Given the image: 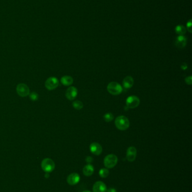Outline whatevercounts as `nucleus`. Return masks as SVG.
Instances as JSON below:
<instances>
[{"label":"nucleus","mask_w":192,"mask_h":192,"mask_svg":"<svg viewBox=\"0 0 192 192\" xmlns=\"http://www.w3.org/2000/svg\"><path fill=\"white\" fill-rule=\"evenodd\" d=\"M114 119V116L111 113H107L104 115V119L106 122H110Z\"/></svg>","instance_id":"obj_20"},{"label":"nucleus","mask_w":192,"mask_h":192,"mask_svg":"<svg viewBox=\"0 0 192 192\" xmlns=\"http://www.w3.org/2000/svg\"><path fill=\"white\" fill-rule=\"evenodd\" d=\"M107 192H117L116 189H114L113 188H109V189L107 190Z\"/></svg>","instance_id":"obj_25"},{"label":"nucleus","mask_w":192,"mask_h":192,"mask_svg":"<svg viewBox=\"0 0 192 192\" xmlns=\"http://www.w3.org/2000/svg\"><path fill=\"white\" fill-rule=\"evenodd\" d=\"M78 94V90L75 87H70L66 89V98L70 101H73L75 99Z\"/></svg>","instance_id":"obj_8"},{"label":"nucleus","mask_w":192,"mask_h":192,"mask_svg":"<svg viewBox=\"0 0 192 192\" xmlns=\"http://www.w3.org/2000/svg\"><path fill=\"white\" fill-rule=\"evenodd\" d=\"M186 38L184 36H179L175 41V46L179 48H183L186 45Z\"/></svg>","instance_id":"obj_13"},{"label":"nucleus","mask_w":192,"mask_h":192,"mask_svg":"<svg viewBox=\"0 0 192 192\" xmlns=\"http://www.w3.org/2000/svg\"><path fill=\"white\" fill-rule=\"evenodd\" d=\"M186 28L190 33H192V19H190L186 24Z\"/></svg>","instance_id":"obj_22"},{"label":"nucleus","mask_w":192,"mask_h":192,"mask_svg":"<svg viewBox=\"0 0 192 192\" xmlns=\"http://www.w3.org/2000/svg\"><path fill=\"white\" fill-rule=\"evenodd\" d=\"M107 90L108 92L111 93L112 95H119L122 93L123 89L120 84H118L117 82L112 81L109 83L107 86Z\"/></svg>","instance_id":"obj_2"},{"label":"nucleus","mask_w":192,"mask_h":192,"mask_svg":"<svg viewBox=\"0 0 192 192\" xmlns=\"http://www.w3.org/2000/svg\"><path fill=\"white\" fill-rule=\"evenodd\" d=\"M99 175L100 177L102 178H105L108 177V175H109V171L107 168H101L99 171Z\"/></svg>","instance_id":"obj_19"},{"label":"nucleus","mask_w":192,"mask_h":192,"mask_svg":"<svg viewBox=\"0 0 192 192\" xmlns=\"http://www.w3.org/2000/svg\"><path fill=\"white\" fill-rule=\"evenodd\" d=\"M30 98L33 101H36L39 99V94L35 92H33L30 94Z\"/></svg>","instance_id":"obj_21"},{"label":"nucleus","mask_w":192,"mask_h":192,"mask_svg":"<svg viewBox=\"0 0 192 192\" xmlns=\"http://www.w3.org/2000/svg\"><path fill=\"white\" fill-rule=\"evenodd\" d=\"M16 92L19 96L21 97H25L28 96L30 93L29 87L24 83H20L16 87Z\"/></svg>","instance_id":"obj_6"},{"label":"nucleus","mask_w":192,"mask_h":192,"mask_svg":"<svg viewBox=\"0 0 192 192\" xmlns=\"http://www.w3.org/2000/svg\"><path fill=\"white\" fill-rule=\"evenodd\" d=\"M93 190V192H107V188L105 183L102 181H98L94 184Z\"/></svg>","instance_id":"obj_11"},{"label":"nucleus","mask_w":192,"mask_h":192,"mask_svg":"<svg viewBox=\"0 0 192 192\" xmlns=\"http://www.w3.org/2000/svg\"><path fill=\"white\" fill-rule=\"evenodd\" d=\"M90 150L93 154L98 156L102 152L103 148L102 146L98 143L94 142L90 144Z\"/></svg>","instance_id":"obj_10"},{"label":"nucleus","mask_w":192,"mask_h":192,"mask_svg":"<svg viewBox=\"0 0 192 192\" xmlns=\"http://www.w3.org/2000/svg\"><path fill=\"white\" fill-rule=\"evenodd\" d=\"M59 81L56 77H50L45 81V87L48 90H54L59 85Z\"/></svg>","instance_id":"obj_5"},{"label":"nucleus","mask_w":192,"mask_h":192,"mask_svg":"<svg viewBox=\"0 0 192 192\" xmlns=\"http://www.w3.org/2000/svg\"><path fill=\"white\" fill-rule=\"evenodd\" d=\"M137 155V150L134 147H130L126 153V159L129 162H133L135 161Z\"/></svg>","instance_id":"obj_9"},{"label":"nucleus","mask_w":192,"mask_h":192,"mask_svg":"<svg viewBox=\"0 0 192 192\" xmlns=\"http://www.w3.org/2000/svg\"><path fill=\"white\" fill-rule=\"evenodd\" d=\"M185 81L186 82V83L188 85H191L192 84V76H189L186 77L185 79Z\"/></svg>","instance_id":"obj_23"},{"label":"nucleus","mask_w":192,"mask_h":192,"mask_svg":"<svg viewBox=\"0 0 192 192\" xmlns=\"http://www.w3.org/2000/svg\"><path fill=\"white\" fill-rule=\"evenodd\" d=\"M118 158L113 154L108 155L105 157L104 159V164L107 168H113L117 165Z\"/></svg>","instance_id":"obj_3"},{"label":"nucleus","mask_w":192,"mask_h":192,"mask_svg":"<svg viewBox=\"0 0 192 192\" xmlns=\"http://www.w3.org/2000/svg\"><path fill=\"white\" fill-rule=\"evenodd\" d=\"M94 159L93 157H91V156H87V157L85 159L86 162H87L88 164H90L91 162L93 161Z\"/></svg>","instance_id":"obj_24"},{"label":"nucleus","mask_w":192,"mask_h":192,"mask_svg":"<svg viewBox=\"0 0 192 192\" xmlns=\"http://www.w3.org/2000/svg\"><path fill=\"white\" fill-rule=\"evenodd\" d=\"M72 105H73V107L76 109V110H81L82 108L84 107L83 103L80 101H78V100L74 101V102H73Z\"/></svg>","instance_id":"obj_18"},{"label":"nucleus","mask_w":192,"mask_h":192,"mask_svg":"<svg viewBox=\"0 0 192 192\" xmlns=\"http://www.w3.org/2000/svg\"><path fill=\"white\" fill-rule=\"evenodd\" d=\"M55 164L53 160L50 159H45L41 162V168L42 170L46 172H50L54 170Z\"/></svg>","instance_id":"obj_4"},{"label":"nucleus","mask_w":192,"mask_h":192,"mask_svg":"<svg viewBox=\"0 0 192 192\" xmlns=\"http://www.w3.org/2000/svg\"><path fill=\"white\" fill-rule=\"evenodd\" d=\"M186 28L183 25H179L175 28V32L179 36H184L186 33Z\"/></svg>","instance_id":"obj_17"},{"label":"nucleus","mask_w":192,"mask_h":192,"mask_svg":"<svg viewBox=\"0 0 192 192\" xmlns=\"http://www.w3.org/2000/svg\"><path fill=\"white\" fill-rule=\"evenodd\" d=\"M60 81L62 83V84H63L64 85L66 86H69L73 84V79L71 76H64L60 79Z\"/></svg>","instance_id":"obj_16"},{"label":"nucleus","mask_w":192,"mask_h":192,"mask_svg":"<svg viewBox=\"0 0 192 192\" xmlns=\"http://www.w3.org/2000/svg\"><path fill=\"white\" fill-rule=\"evenodd\" d=\"M181 69H183V70H186L187 69V68H188V66L186 65V63H184L181 66Z\"/></svg>","instance_id":"obj_26"},{"label":"nucleus","mask_w":192,"mask_h":192,"mask_svg":"<svg viewBox=\"0 0 192 192\" xmlns=\"http://www.w3.org/2000/svg\"><path fill=\"white\" fill-rule=\"evenodd\" d=\"M82 192H91V191H89V190H85V191H83Z\"/></svg>","instance_id":"obj_27"},{"label":"nucleus","mask_w":192,"mask_h":192,"mask_svg":"<svg viewBox=\"0 0 192 192\" xmlns=\"http://www.w3.org/2000/svg\"><path fill=\"white\" fill-rule=\"evenodd\" d=\"M80 180V177L77 173H72L69 175V176L67 177V183L71 185H75Z\"/></svg>","instance_id":"obj_12"},{"label":"nucleus","mask_w":192,"mask_h":192,"mask_svg":"<svg viewBox=\"0 0 192 192\" xmlns=\"http://www.w3.org/2000/svg\"><path fill=\"white\" fill-rule=\"evenodd\" d=\"M94 172V168L93 166L91 164L85 166L84 168H83V173L85 176L86 177H90L93 174Z\"/></svg>","instance_id":"obj_15"},{"label":"nucleus","mask_w":192,"mask_h":192,"mask_svg":"<svg viewBox=\"0 0 192 192\" xmlns=\"http://www.w3.org/2000/svg\"><path fill=\"white\" fill-rule=\"evenodd\" d=\"M134 82V79L132 78V76H127L123 79V87L126 89H130L133 86Z\"/></svg>","instance_id":"obj_14"},{"label":"nucleus","mask_w":192,"mask_h":192,"mask_svg":"<svg viewBox=\"0 0 192 192\" xmlns=\"http://www.w3.org/2000/svg\"><path fill=\"white\" fill-rule=\"evenodd\" d=\"M115 125L120 130H125L129 128V120L125 116H120L115 120Z\"/></svg>","instance_id":"obj_1"},{"label":"nucleus","mask_w":192,"mask_h":192,"mask_svg":"<svg viewBox=\"0 0 192 192\" xmlns=\"http://www.w3.org/2000/svg\"><path fill=\"white\" fill-rule=\"evenodd\" d=\"M126 106L128 108H135L140 104V99L137 96H131L126 99Z\"/></svg>","instance_id":"obj_7"}]
</instances>
